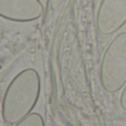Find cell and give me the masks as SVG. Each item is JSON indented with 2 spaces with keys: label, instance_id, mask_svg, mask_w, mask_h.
<instances>
[{
  "label": "cell",
  "instance_id": "5",
  "mask_svg": "<svg viewBox=\"0 0 126 126\" xmlns=\"http://www.w3.org/2000/svg\"><path fill=\"white\" fill-rule=\"evenodd\" d=\"M13 126H46V125H44V121L43 117L41 116V114L32 112L29 115H27L24 118H22L21 121L16 123Z\"/></svg>",
  "mask_w": 126,
  "mask_h": 126
},
{
  "label": "cell",
  "instance_id": "1",
  "mask_svg": "<svg viewBox=\"0 0 126 126\" xmlns=\"http://www.w3.org/2000/svg\"><path fill=\"white\" fill-rule=\"evenodd\" d=\"M41 93V79L37 70L28 67L11 80L2 97V120L15 125L32 113Z\"/></svg>",
  "mask_w": 126,
  "mask_h": 126
},
{
  "label": "cell",
  "instance_id": "6",
  "mask_svg": "<svg viewBox=\"0 0 126 126\" xmlns=\"http://www.w3.org/2000/svg\"><path fill=\"white\" fill-rule=\"evenodd\" d=\"M120 105L124 111H126V84L122 89V93H121L120 96Z\"/></svg>",
  "mask_w": 126,
  "mask_h": 126
},
{
  "label": "cell",
  "instance_id": "4",
  "mask_svg": "<svg viewBox=\"0 0 126 126\" xmlns=\"http://www.w3.org/2000/svg\"><path fill=\"white\" fill-rule=\"evenodd\" d=\"M40 0H0V18L12 22H32L43 16Z\"/></svg>",
  "mask_w": 126,
  "mask_h": 126
},
{
  "label": "cell",
  "instance_id": "2",
  "mask_svg": "<svg viewBox=\"0 0 126 126\" xmlns=\"http://www.w3.org/2000/svg\"><path fill=\"white\" fill-rule=\"evenodd\" d=\"M100 82L105 92L117 93L126 84V31L111 40L100 65Z\"/></svg>",
  "mask_w": 126,
  "mask_h": 126
},
{
  "label": "cell",
  "instance_id": "3",
  "mask_svg": "<svg viewBox=\"0 0 126 126\" xmlns=\"http://www.w3.org/2000/svg\"><path fill=\"white\" fill-rule=\"evenodd\" d=\"M95 22L102 35L117 33L126 24V0H101Z\"/></svg>",
  "mask_w": 126,
  "mask_h": 126
}]
</instances>
